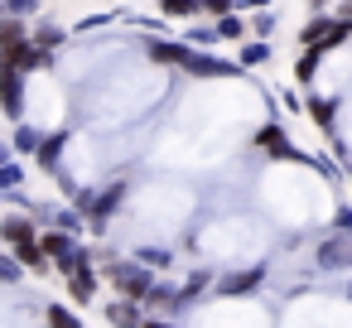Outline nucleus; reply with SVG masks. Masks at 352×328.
I'll use <instances>...</instances> for the list:
<instances>
[{
  "mask_svg": "<svg viewBox=\"0 0 352 328\" xmlns=\"http://www.w3.org/2000/svg\"><path fill=\"white\" fill-rule=\"evenodd\" d=\"M111 280H116V289H121L126 299H145V294H150V275H145L140 265H121V261H116V265H111Z\"/></svg>",
  "mask_w": 352,
  "mask_h": 328,
  "instance_id": "1",
  "label": "nucleus"
},
{
  "mask_svg": "<svg viewBox=\"0 0 352 328\" xmlns=\"http://www.w3.org/2000/svg\"><path fill=\"white\" fill-rule=\"evenodd\" d=\"M6 6H10L6 15H15V20H20V15H30V10H34V0H6Z\"/></svg>",
  "mask_w": 352,
  "mask_h": 328,
  "instance_id": "15",
  "label": "nucleus"
},
{
  "mask_svg": "<svg viewBox=\"0 0 352 328\" xmlns=\"http://www.w3.org/2000/svg\"><path fill=\"white\" fill-rule=\"evenodd\" d=\"M107 318H111L116 328H140V318H135V304H131V299H116V304L107 309Z\"/></svg>",
  "mask_w": 352,
  "mask_h": 328,
  "instance_id": "7",
  "label": "nucleus"
},
{
  "mask_svg": "<svg viewBox=\"0 0 352 328\" xmlns=\"http://www.w3.org/2000/svg\"><path fill=\"white\" fill-rule=\"evenodd\" d=\"M164 10L169 15H188V10H198V0H164Z\"/></svg>",
  "mask_w": 352,
  "mask_h": 328,
  "instance_id": "14",
  "label": "nucleus"
},
{
  "mask_svg": "<svg viewBox=\"0 0 352 328\" xmlns=\"http://www.w3.org/2000/svg\"><path fill=\"white\" fill-rule=\"evenodd\" d=\"M318 58H323V49H309V54L299 58V68H294V73H299V83H309V78L318 73Z\"/></svg>",
  "mask_w": 352,
  "mask_h": 328,
  "instance_id": "10",
  "label": "nucleus"
},
{
  "mask_svg": "<svg viewBox=\"0 0 352 328\" xmlns=\"http://www.w3.org/2000/svg\"><path fill=\"white\" fill-rule=\"evenodd\" d=\"M121 193H126V184H116V188H107V193H102V203L92 208V227H102V222L111 217V208L121 203Z\"/></svg>",
  "mask_w": 352,
  "mask_h": 328,
  "instance_id": "6",
  "label": "nucleus"
},
{
  "mask_svg": "<svg viewBox=\"0 0 352 328\" xmlns=\"http://www.w3.org/2000/svg\"><path fill=\"white\" fill-rule=\"evenodd\" d=\"M34 39H39L34 49H44V54H49V49H54V44L63 39V30H58V25H39V34H34Z\"/></svg>",
  "mask_w": 352,
  "mask_h": 328,
  "instance_id": "11",
  "label": "nucleus"
},
{
  "mask_svg": "<svg viewBox=\"0 0 352 328\" xmlns=\"http://www.w3.org/2000/svg\"><path fill=\"white\" fill-rule=\"evenodd\" d=\"M0 237H6V241H15V246H30V241H39L30 217H6V222H0Z\"/></svg>",
  "mask_w": 352,
  "mask_h": 328,
  "instance_id": "3",
  "label": "nucleus"
},
{
  "mask_svg": "<svg viewBox=\"0 0 352 328\" xmlns=\"http://www.w3.org/2000/svg\"><path fill=\"white\" fill-rule=\"evenodd\" d=\"M15 145H20V150H39V135H34L30 126H20V135H15Z\"/></svg>",
  "mask_w": 352,
  "mask_h": 328,
  "instance_id": "13",
  "label": "nucleus"
},
{
  "mask_svg": "<svg viewBox=\"0 0 352 328\" xmlns=\"http://www.w3.org/2000/svg\"><path fill=\"white\" fill-rule=\"evenodd\" d=\"M150 58L155 63H184L188 49H179V44H150Z\"/></svg>",
  "mask_w": 352,
  "mask_h": 328,
  "instance_id": "8",
  "label": "nucleus"
},
{
  "mask_svg": "<svg viewBox=\"0 0 352 328\" xmlns=\"http://www.w3.org/2000/svg\"><path fill=\"white\" fill-rule=\"evenodd\" d=\"M0 280H6V285L20 280V265H15V261H0Z\"/></svg>",
  "mask_w": 352,
  "mask_h": 328,
  "instance_id": "16",
  "label": "nucleus"
},
{
  "mask_svg": "<svg viewBox=\"0 0 352 328\" xmlns=\"http://www.w3.org/2000/svg\"><path fill=\"white\" fill-rule=\"evenodd\" d=\"M15 256H20V265H30V270H44V265H49V261H44V251H39V241L15 246Z\"/></svg>",
  "mask_w": 352,
  "mask_h": 328,
  "instance_id": "9",
  "label": "nucleus"
},
{
  "mask_svg": "<svg viewBox=\"0 0 352 328\" xmlns=\"http://www.w3.org/2000/svg\"><path fill=\"white\" fill-rule=\"evenodd\" d=\"M256 280H261V270H241V275L232 270L217 289H222V294H246V289H256Z\"/></svg>",
  "mask_w": 352,
  "mask_h": 328,
  "instance_id": "5",
  "label": "nucleus"
},
{
  "mask_svg": "<svg viewBox=\"0 0 352 328\" xmlns=\"http://www.w3.org/2000/svg\"><path fill=\"white\" fill-rule=\"evenodd\" d=\"M241 58H246V63H265V44H251Z\"/></svg>",
  "mask_w": 352,
  "mask_h": 328,
  "instance_id": "17",
  "label": "nucleus"
},
{
  "mask_svg": "<svg viewBox=\"0 0 352 328\" xmlns=\"http://www.w3.org/2000/svg\"><path fill=\"white\" fill-rule=\"evenodd\" d=\"M140 328H169V323H160V318H155V323H140Z\"/></svg>",
  "mask_w": 352,
  "mask_h": 328,
  "instance_id": "19",
  "label": "nucleus"
},
{
  "mask_svg": "<svg viewBox=\"0 0 352 328\" xmlns=\"http://www.w3.org/2000/svg\"><path fill=\"white\" fill-rule=\"evenodd\" d=\"M314 6H323V0H314Z\"/></svg>",
  "mask_w": 352,
  "mask_h": 328,
  "instance_id": "20",
  "label": "nucleus"
},
{
  "mask_svg": "<svg viewBox=\"0 0 352 328\" xmlns=\"http://www.w3.org/2000/svg\"><path fill=\"white\" fill-rule=\"evenodd\" d=\"M0 107H6L10 116H20V111H25V97H20V73H10V68H0Z\"/></svg>",
  "mask_w": 352,
  "mask_h": 328,
  "instance_id": "2",
  "label": "nucleus"
},
{
  "mask_svg": "<svg viewBox=\"0 0 352 328\" xmlns=\"http://www.w3.org/2000/svg\"><path fill=\"white\" fill-rule=\"evenodd\" d=\"M68 294H73V299H78V304H87V299H92V294H97V280H92V270H87V265H82V270H73V275H68Z\"/></svg>",
  "mask_w": 352,
  "mask_h": 328,
  "instance_id": "4",
  "label": "nucleus"
},
{
  "mask_svg": "<svg viewBox=\"0 0 352 328\" xmlns=\"http://www.w3.org/2000/svg\"><path fill=\"white\" fill-rule=\"evenodd\" d=\"M198 6H208L212 15H227V10H232V0H198Z\"/></svg>",
  "mask_w": 352,
  "mask_h": 328,
  "instance_id": "18",
  "label": "nucleus"
},
{
  "mask_svg": "<svg viewBox=\"0 0 352 328\" xmlns=\"http://www.w3.org/2000/svg\"><path fill=\"white\" fill-rule=\"evenodd\" d=\"M49 318H54V328H82V323H78V318H73L68 309H58V304L49 309Z\"/></svg>",
  "mask_w": 352,
  "mask_h": 328,
  "instance_id": "12",
  "label": "nucleus"
}]
</instances>
